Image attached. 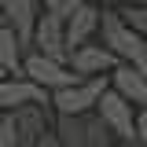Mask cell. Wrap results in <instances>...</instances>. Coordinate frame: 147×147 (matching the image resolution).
Wrapping results in <instances>:
<instances>
[{
	"label": "cell",
	"mask_w": 147,
	"mask_h": 147,
	"mask_svg": "<svg viewBox=\"0 0 147 147\" xmlns=\"http://www.w3.org/2000/svg\"><path fill=\"white\" fill-rule=\"evenodd\" d=\"M107 77H85V81H74L66 88H59L48 96V103H52V114L55 118H88L96 103H99V96L107 92Z\"/></svg>",
	"instance_id": "6da1fadb"
},
{
	"label": "cell",
	"mask_w": 147,
	"mask_h": 147,
	"mask_svg": "<svg viewBox=\"0 0 147 147\" xmlns=\"http://www.w3.org/2000/svg\"><path fill=\"white\" fill-rule=\"evenodd\" d=\"M92 114L99 118V125L110 132L114 144H132L136 147V110L129 107L114 88H107L103 96H99V103H96Z\"/></svg>",
	"instance_id": "7a4b0ae2"
},
{
	"label": "cell",
	"mask_w": 147,
	"mask_h": 147,
	"mask_svg": "<svg viewBox=\"0 0 147 147\" xmlns=\"http://www.w3.org/2000/svg\"><path fill=\"white\" fill-rule=\"evenodd\" d=\"M30 52H40L55 59V63H63L66 66V33H63V15L55 11V7H40V15H37V26H33V40H30Z\"/></svg>",
	"instance_id": "3957f363"
},
{
	"label": "cell",
	"mask_w": 147,
	"mask_h": 147,
	"mask_svg": "<svg viewBox=\"0 0 147 147\" xmlns=\"http://www.w3.org/2000/svg\"><path fill=\"white\" fill-rule=\"evenodd\" d=\"M22 77L33 81L37 88H44L48 96L77 81L63 63H55V59H48V55H40V52H26V55H22Z\"/></svg>",
	"instance_id": "277c9868"
},
{
	"label": "cell",
	"mask_w": 147,
	"mask_h": 147,
	"mask_svg": "<svg viewBox=\"0 0 147 147\" xmlns=\"http://www.w3.org/2000/svg\"><path fill=\"white\" fill-rule=\"evenodd\" d=\"M114 66H118V59H114L103 44H96V40L77 44V48H70V55H66V70H70L77 81H85V77H107Z\"/></svg>",
	"instance_id": "5b68a950"
},
{
	"label": "cell",
	"mask_w": 147,
	"mask_h": 147,
	"mask_svg": "<svg viewBox=\"0 0 147 147\" xmlns=\"http://www.w3.org/2000/svg\"><path fill=\"white\" fill-rule=\"evenodd\" d=\"M0 15H4V26L15 33L18 48L30 52V40H33V26H37V15H40V4H33V0H0Z\"/></svg>",
	"instance_id": "8992f818"
},
{
	"label": "cell",
	"mask_w": 147,
	"mask_h": 147,
	"mask_svg": "<svg viewBox=\"0 0 147 147\" xmlns=\"http://www.w3.org/2000/svg\"><path fill=\"white\" fill-rule=\"evenodd\" d=\"M26 107H52L48 92L37 88L33 81H26V77H4L0 81V110L15 114V110H26Z\"/></svg>",
	"instance_id": "52a82bcc"
},
{
	"label": "cell",
	"mask_w": 147,
	"mask_h": 147,
	"mask_svg": "<svg viewBox=\"0 0 147 147\" xmlns=\"http://www.w3.org/2000/svg\"><path fill=\"white\" fill-rule=\"evenodd\" d=\"M107 85L121 99H125L132 110H147V74H140V70H132V66H114V70L107 74Z\"/></svg>",
	"instance_id": "ba28073f"
},
{
	"label": "cell",
	"mask_w": 147,
	"mask_h": 147,
	"mask_svg": "<svg viewBox=\"0 0 147 147\" xmlns=\"http://www.w3.org/2000/svg\"><path fill=\"white\" fill-rule=\"evenodd\" d=\"M99 11H103V7H96V4H81V7H74L70 15L63 18V33H66V52H70V48H77V44H88V40H96Z\"/></svg>",
	"instance_id": "9c48e42d"
},
{
	"label": "cell",
	"mask_w": 147,
	"mask_h": 147,
	"mask_svg": "<svg viewBox=\"0 0 147 147\" xmlns=\"http://www.w3.org/2000/svg\"><path fill=\"white\" fill-rule=\"evenodd\" d=\"M22 48H18L15 33L7 30V26H0V70L4 77H22Z\"/></svg>",
	"instance_id": "30bf717a"
},
{
	"label": "cell",
	"mask_w": 147,
	"mask_h": 147,
	"mask_svg": "<svg viewBox=\"0 0 147 147\" xmlns=\"http://www.w3.org/2000/svg\"><path fill=\"white\" fill-rule=\"evenodd\" d=\"M55 147H85V118H55Z\"/></svg>",
	"instance_id": "8fae6325"
},
{
	"label": "cell",
	"mask_w": 147,
	"mask_h": 147,
	"mask_svg": "<svg viewBox=\"0 0 147 147\" xmlns=\"http://www.w3.org/2000/svg\"><path fill=\"white\" fill-rule=\"evenodd\" d=\"M118 15L132 33H140L147 40V4H129V7H118Z\"/></svg>",
	"instance_id": "7c38bea8"
},
{
	"label": "cell",
	"mask_w": 147,
	"mask_h": 147,
	"mask_svg": "<svg viewBox=\"0 0 147 147\" xmlns=\"http://www.w3.org/2000/svg\"><path fill=\"white\" fill-rule=\"evenodd\" d=\"M110 144H114L110 132L99 125L96 114H88V118H85V147H110Z\"/></svg>",
	"instance_id": "4fadbf2b"
},
{
	"label": "cell",
	"mask_w": 147,
	"mask_h": 147,
	"mask_svg": "<svg viewBox=\"0 0 147 147\" xmlns=\"http://www.w3.org/2000/svg\"><path fill=\"white\" fill-rule=\"evenodd\" d=\"M0 147H15V114L0 110Z\"/></svg>",
	"instance_id": "5bb4252c"
},
{
	"label": "cell",
	"mask_w": 147,
	"mask_h": 147,
	"mask_svg": "<svg viewBox=\"0 0 147 147\" xmlns=\"http://www.w3.org/2000/svg\"><path fill=\"white\" fill-rule=\"evenodd\" d=\"M136 147H147V110H136Z\"/></svg>",
	"instance_id": "9a60e30c"
},
{
	"label": "cell",
	"mask_w": 147,
	"mask_h": 147,
	"mask_svg": "<svg viewBox=\"0 0 147 147\" xmlns=\"http://www.w3.org/2000/svg\"><path fill=\"white\" fill-rule=\"evenodd\" d=\"M88 4H96V7H121V0H88Z\"/></svg>",
	"instance_id": "2e32d148"
},
{
	"label": "cell",
	"mask_w": 147,
	"mask_h": 147,
	"mask_svg": "<svg viewBox=\"0 0 147 147\" xmlns=\"http://www.w3.org/2000/svg\"><path fill=\"white\" fill-rule=\"evenodd\" d=\"M110 147H132V144H110Z\"/></svg>",
	"instance_id": "e0dca14e"
},
{
	"label": "cell",
	"mask_w": 147,
	"mask_h": 147,
	"mask_svg": "<svg viewBox=\"0 0 147 147\" xmlns=\"http://www.w3.org/2000/svg\"><path fill=\"white\" fill-rule=\"evenodd\" d=\"M0 26H4V15H0Z\"/></svg>",
	"instance_id": "ac0fdd59"
},
{
	"label": "cell",
	"mask_w": 147,
	"mask_h": 147,
	"mask_svg": "<svg viewBox=\"0 0 147 147\" xmlns=\"http://www.w3.org/2000/svg\"><path fill=\"white\" fill-rule=\"evenodd\" d=\"M0 81H4V70H0Z\"/></svg>",
	"instance_id": "d6986e66"
}]
</instances>
